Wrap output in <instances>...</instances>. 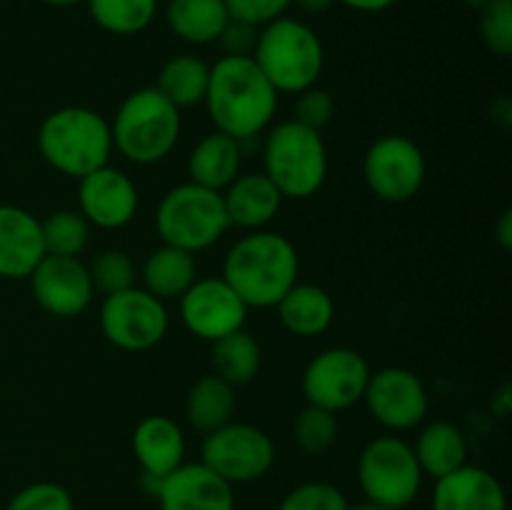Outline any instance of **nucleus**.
Here are the masks:
<instances>
[{
    "mask_svg": "<svg viewBox=\"0 0 512 510\" xmlns=\"http://www.w3.org/2000/svg\"><path fill=\"white\" fill-rule=\"evenodd\" d=\"M98 28L113 35H138L158 13V0H85Z\"/></svg>",
    "mask_w": 512,
    "mask_h": 510,
    "instance_id": "obj_30",
    "label": "nucleus"
},
{
    "mask_svg": "<svg viewBox=\"0 0 512 510\" xmlns=\"http://www.w3.org/2000/svg\"><path fill=\"white\" fill-rule=\"evenodd\" d=\"M275 308L283 328L298 338H318L333 325L335 318V303L330 293L313 283H295Z\"/></svg>",
    "mask_w": 512,
    "mask_h": 510,
    "instance_id": "obj_23",
    "label": "nucleus"
},
{
    "mask_svg": "<svg viewBox=\"0 0 512 510\" xmlns=\"http://www.w3.org/2000/svg\"><path fill=\"white\" fill-rule=\"evenodd\" d=\"M300 258L295 245L273 230H253L228 250L220 278L248 308H275L298 283Z\"/></svg>",
    "mask_w": 512,
    "mask_h": 510,
    "instance_id": "obj_2",
    "label": "nucleus"
},
{
    "mask_svg": "<svg viewBox=\"0 0 512 510\" xmlns=\"http://www.w3.org/2000/svg\"><path fill=\"white\" fill-rule=\"evenodd\" d=\"M230 228L223 195L198 183H180L163 195L155 210V230L163 245L200 253L218 243Z\"/></svg>",
    "mask_w": 512,
    "mask_h": 510,
    "instance_id": "obj_7",
    "label": "nucleus"
},
{
    "mask_svg": "<svg viewBox=\"0 0 512 510\" xmlns=\"http://www.w3.org/2000/svg\"><path fill=\"white\" fill-rule=\"evenodd\" d=\"M165 20L185 43L208 45L218 40L230 15L225 0H168Z\"/></svg>",
    "mask_w": 512,
    "mask_h": 510,
    "instance_id": "obj_26",
    "label": "nucleus"
},
{
    "mask_svg": "<svg viewBox=\"0 0 512 510\" xmlns=\"http://www.w3.org/2000/svg\"><path fill=\"white\" fill-rule=\"evenodd\" d=\"M463 3H465V8H470V10H478V13H480V10H483L485 5L490 3V0H463Z\"/></svg>",
    "mask_w": 512,
    "mask_h": 510,
    "instance_id": "obj_46",
    "label": "nucleus"
},
{
    "mask_svg": "<svg viewBox=\"0 0 512 510\" xmlns=\"http://www.w3.org/2000/svg\"><path fill=\"white\" fill-rule=\"evenodd\" d=\"M263 173L283 198H313L328 178V145L320 130L285 120L265 130Z\"/></svg>",
    "mask_w": 512,
    "mask_h": 510,
    "instance_id": "obj_5",
    "label": "nucleus"
},
{
    "mask_svg": "<svg viewBox=\"0 0 512 510\" xmlns=\"http://www.w3.org/2000/svg\"><path fill=\"white\" fill-rule=\"evenodd\" d=\"M235 413V385L225 383L218 375H203L195 380L185 398L188 423L203 435L223 428L233 420Z\"/></svg>",
    "mask_w": 512,
    "mask_h": 510,
    "instance_id": "obj_27",
    "label": "nucleus"
},
{
    "mask_svg": "<svg viewBox=\"0 0 512 510\" xmlns=\"http://www.w3.org/2000/svg\"><path fill=\"white\" fill-rule=\"evenodd\" d=\"M200 463L230 485L253 483L273 468L275 445L258 425L230 420L228 425L205 435Z\"/></svg>",
    "mask_w": 512,
    "mask_h": 510,
    "instance_id": "obj_9",
    "label": "nucleus"
},
{
    "mask_svg": "<svg viewBox=\"0 0 512 510\" xmlns=\"http://www.w3.org/2000/svg\"><path fill=\"white\" fill-rule=\"evenodd\" d=\"M133 453L145 475L165 478L185 463V435L168 415H148L133 430Z\"/></svg>",
    "mask_w": 512,
    "mask_h": 510,
    "instance_id": "obj_20",
    "label": "nucleus"
},
{
    "mask_svg": "<svg viewBox=\"0 0 512 510\" xmlns=\"http://www.w3.org/2000/svg\"><path fill=\"white\" fill-rule=\"evenodd\" d=\"M38 150L50 168L80 180L108 165L113 155V133L98 110L65 105L45 115L40 123Z\"/></svg>",
    "mask_w": 512,
    "mask_h": 510,
    "instance_id": "obj_3",
    "label": "nucleus"
},
{
    "mask_svg": "<svg viewBox=\"0 0 512 510\" xmlns=\"http://www.w3.org/2000/svg\"><path fill=\"white\" fill-rule=\"evenodd\" d=\"M483 43L500 58L512 55V0H490L480 10Z\"/></svg>",
    "mask_w": 512,
    "mask_h": 510,
    "instance_id": "obj_34",
    "label": "nucleus"
},
{
    "mask_svg": "<svg viewBox=\"0 0 512 510\" xmlns=\"http://www.w3.org/2000/svg\"><path fill=\"white\" fill-rule=\"evenodd\" d=\"M348 510H388V508H383V505L378 503H370V500H363V503L358 505H348Z\"/></svg>",
    "mask_w": 512,
    "mask_h": 510,
    "instance_id": "obj_45",
    "label": "nucleus"
},
{
    "mask_svg": "<svg viewBox=\"0 0 512 510\" xmlns=\"http://www.w3.org/2000/svg\"><path fill=\"white\" fill-rule=\"evenodd\" d=\"M333 115H335V103H333V95H330L328 90L313 85V88L298 93L293 120H298V123L308 125V128L313 130H323L325 125L333 120Z\"/></svg>",
    "mask_w": 512,
    "mask_h": 510,
    "instance_id": "obj_37",
    "label": "nucleus"
},
{
    "mask_svg": "<svg viewBox=\"0 0 512 510\" xmlns=\"http://www.w3.org/2000/svg\"><path fill=\"white\" fill-rule=\"evenodd\" d=\"M290 5H293V0H225L230 18L243 20L255 28H263V25L283 18Z\"/></svg>",
    "mask_w": 512,
    "mask_h": 510,
    "instance_id": "obj_38",
    "label": "nucleus"
},
{
    "mask_svg": "<svg viewBox=\"0 0 512 510\" xmlns=\"http://www.w3.org/2000/svg\"><path fill=\"white\" fill-rule=\"evenodd\" d=\"M345 8L358 10V13H383V10L393 8L398 0H338Z\"/></svg>",
    "mask_w": 512,
    "mask_h": 510,
    "instance_id": "obj_40",
    "label": "nucleus"
},
{
    "mask_svg": "<svg viewBox=\"0 0 512 510\" xmlns=\"http://www.w3.org/2000/svg\"><path fill=\"white\" fill-rule=\"evenodd\" d=\"M220 195L230 225L245 230H260L268 225L285 200L265 173H240Z\"/></svg>",
    "mask_w": 512,
    "mask_h": 510,
    "instance_id": "obj_21",
    "label": "nucleus"
},
{
    "mask_svg": "<svg viewBox=\"0 0 512 510\" xmlns=\"http://www.w3.org/2000/svg\"><path fill=\"white\" fill-rule=\"evenodd\" d=\"M43 230L45 255H63V258H80L90 243V223L78 210H58L40 220Z\"/></svg>",
    "mask_w": 512,
    "mask_h": 510,
    "instance_id": "obj_31",
    "label": "nucleus"
},
{
    "mask_svg": "<svg viewBox=\"0 0 512 510\" xmlns=\"http://www.w3.org/2000/svg\"><path fill=\"white\" fill-rule=\"evenodd\" d=\"M250 58L278 93L298 95L318 83L325 48L308 23L283 15L258 30V43Z\"/></svg>",
    "mask_w": 512,
    "mask_h": 510,
    "instance_id": "obj_4",
    "label": "nucleus"
},
{
    "mask_svg": "<svg viewBox=\"0 0 512 510\" xmlns=\"http://www.w3.org/2000/svg\"><path fill=\"white\" fill-rule=\"evenodd\" d=\"M178 300L185 328L208 343L243 328L250 310L223 278H198Z\"/></svg>",
    "mask_w": 512,
    "mask_h": 510,
    "instance_id": "obj_14",
    "label": "nucleus"
},
{
    "mask_svg": "<svg viewBox=\"0 0 512 510\" xmlns=\"http://www.w3.org/2000/svg\"><path fill=\"white\" fill-rule=\"evenodd\" d=\"M370 373L368 360L358 350L328 348L305 365L303 395L310 405L340 413L363 400Z\"/></svg>",
    "mask_w": 512,
    "mask_h": 510,
    "instance_id": "obj_12",
    "label": "nucleus"
},
{
    "mask_svg": "<svg viewBox=\"0 0 512 510\" xmlns=\"http://www.w3.org/2000/svg\"><path fill=\"white\" fill-rule=\"evenodd\" d=\"M295 5H298L300 10H305V13H325V10L333 8L338 0H293Z\"/></svg>",
    "mask_w": 512,
    "mask_h": 510,
    "instance_id": "obj_43",
    "label": "nucleus"
},
{
    "mask_svg": "<svg viewBox=\"0 0 512 510\" xmlns=\"http://www.w3.org/2000/svg\"><path fill=\"white\" fill-rule=\"evenodd\" d=\"M280 93L270 85L253 58L223 55L210 65L205 108L218 133L245 140L258 138L278 113Z\"/></svg>",
    "mask_w": 512,
    "mask_h": 510,
    "instance_id": "obj_1",
    "label": "nucleus"
},
{
    "mask_svg": "<svg viewBox=\"0 0 512 510\" xmlns=\"http://www.w3.org/2000/svg\"><path fill=\"white\" fill-rule=\"evenodd\" d=\"M210 80V65L198 55H175L160 68L155 88L175 105V108H193L205 100Z\"/></svg>",
    "mask_w": 512,
    "mask_h": 510,
    "instance_id": "obj_29",
    "label": "nucleus"
},
{
    "mask_svg": "<svg viewBox=\"0 0 512 510\" xmlns=\"http://www.w3.org/2000/svg\"><path fill=\"white\" fill-rule=\"evenodd\" d=\"M425 155L408 135H383L363 158V180L375 198L408 203L425 183Z\"/></svg>",
    "mask_w": 512,
    "mask_h": 510,
    "instance_id": "obj_11",
    "label": "nucleus"
},
{
    "mask_svg": "<svg viewBox=\"0 0 512 510\" xmlns=\"http://www.w3.org/2000/svg\"><path fill=\"white\" fill-rule=\"evenodd\" d=\"M258 30L260 28H255V25H248L243 23V20L230 18L215 43H220L223 55H240V58H250L255 50V43H258Z\"/></svg>",
    "mask_w": 512,
    "mask_h": 510,
    "instance_id": "obj_39",
    "label": "nucleus"
},
{
    "mask_svg": "<svg viewBox=\"0 0 512 510\" xmlns=\"http://www.w3.org/2000/svg\"><path fill=\"white\" fill-rule=\"evenodd\" d=\"M240 163H243V143L213 130V133L203 135L190 150V183L223 193L240 175Z\"/></svg>",
    "mask_w": 512,
    "mask_h": 510,
    "instance_id": "obj_22",
    "label": "nucleus"
},
{
    "mask_svg": "<svg viewBox=\"0 0 512 510\" xmlns=\"http://www.w3.org/2000/svg\"><path fill=\"white\" fill-rule=\"evenodd\" d=\"M210 345H213L210 348L213 375H218L230 385H245L258 378L260 365H263V350L248 330L240 328L235 333L213 340Z\"/></svg>",
    "mask_w": 512,
    "mask_h": 510,
    "instance_id": "obj_28",
    "label": "nucleus"
},
{
    "mask_svg": "<svg viewBox=\"0 0 512 510\" xmlns=\"http://www.w3.org/2000/svg\"><path fill=\"white\" fill-rule=\"evenodd\" d=\"M168 325L170 318L163 300L138 285L105 295L100 305V330L105 340L128 353L155 348L168 333Z\"/></svg>",
    "mask_w": 512,
    "mask_h": 510,
    "instance_id": "obj_10",
    "label": "nucleus"
},
{
    "mask_svg": "<svg viewBox=\"0 0 512 510\" xmlns=\"http://www.w3.org/2000/svg\"><path fill=\"white\" fill-rule=\"evenodd\" d=\"M138 205L133 178L113 165H103L78 180V213L95 228H125L138 213Z\"/></svg>",
    "mask_w": 512,
    "mask_h": 510,
    "instance_id": "obj_16",
    "label": "nucleus"
},
{
    "mask_svg": "<svg viewBox=\"0 0 512 510\" xmlns=\"http://www.w3.org/2000/svg\"><path fill=\"white\" fill-rule=\"evenodd\" d=\"M45 258L40 220L18 205H0V278H30Z\"/></svg>",
    "mask_w": 512,
    "mask_h": 510,
    "instance_id": "obj_18",
    "label": "nucleus"
},
{
    "mask_svg": "<svg viewBox=\"0 0 512 510\" xmlns=\"http://www.w3.org/2000/svg\"><path fill=\"white\" fill-rule=\"evenodd\" d=\"M160 510H235L233 485L203 463H183L160 480Z\"/></svg>",
    "mask_w": 512,
    "mask_h": 510,
    "instance_id": "obj_17",
    "label": "nucleus"
},
{
    "mask_svg": "<svg viewBox=\"0 0 512 510\" xmlns=\"http://www.w3.org/2000/svg\"><path fill=\"white\" fill-rule=\"evenodd\" d=\"M413 453L423 475L438 480L468 463V440L458 425L448 420H433L418 433Z\"/></svg>",
    "mask_w": 512,
    "mask_h": 510,
    "instance_id": "obj_24",
    "label": "nucleus"
},
{
    "mask_svg": "<svg viewBox=\"0 0 512 510\" xmlns=\"http://www.w3.org/2000/svg\"><path fill=\"white\" fill-rule=\"evenodd\" d=\"M363 400L370 415L395 433L418 428L430 410V395L420 375L398 365L370 373Z\"/></svg>",
    "mask_w": 512,
    "mask_h": 510,
    "instance_id": "obj_13",
    "label": "nucleus"
},
{
    "mask_svg": "<svg viewBox=\"0 0 512 510\" xmlns=\"http://www.w3.org/2000/svg\"><path fill=\"white\" fill-rule=\"evenodd\" d=\"M180 108H175L158 88H140L120 103L110 133L113 148L135 165H155L178 145Z\"/></svg>",
    "mask_w": 512,
    "mask_h": 510,
    "instance_id": "obj_6",
    "label": "nucleus"
},
{
    "mask_svg": "<svg viewBox=\"0 0 512 510\" xmlns=\"http://www.w3.org/2000/svg\"><path fill=\"white\" fill-rule=\"evenodd\" d=\"M423 470L413 445L398 435L370 440L358 458V483L365 500L388 510H403L423 488Z\"/></svg>",
    "mask_w": 512,
    "mask_h": 510,
    "instance_id": "obj_8",
    "label": "nucleus"
},
{
    "mask_svg": "<svg viewBox=\"0 0 512 510\" xmlns=\"http://www.w3.org/2000/svg\"><path fill=\"white\" fill-rule=\"evenodd\" d=\"M143 288L158 300H175L198 280V263L193 253L160 245L143 263Z\"/></svg>",
    "mask_w": 512,
    "mask_h": 510,
    "instance_id": "obj_25",
    "label": "nucleus"
},
{
    "mask_svg": "<svg viewBox=\"0 0 512 510\" xmlns=\"http://www.w3.org/2000/svg\"><path fill=\"white\" fill-rule=\"evenodd\" d=\"M348 498L333 483L313 480L290 490L278 510H348Z\"/></svg>",
    "mask_w": 512,
    "mask_h": 510,
    "instance_id": "obj_35",
    "label": "nucleus"
},
{
    "mask_svg": "<svg viewBox=\"0 0 512 510\" xmlns=\"http://www.w3.org/2000/svg\"><path fill=\"white\" fill-rule=\"evenodd\" d=\"M45 5H53V8H70V5H80L85 0H40Z\"/></svg>",
    "mask_w": 512,
    "mask_h": 510,
    "instance_id": "obj_44",
    "label": "nucleus"
},
{
    "mask_svg": "<svg viewBox=\"0 0 512 510\" xmlns=\"http://www.w3.org/2000/svg\"><path fill=\"white\" fill-rule=\"evenodd\" d=\"M293 435L303 453L323 455L338 440V418H335L333 410L308 403L295 418Z\"/></svg>",
    "mask_w": 512,
    "mask_h": 510,
    "instance_id": "obj_32",
    "label": "nucleus"
},
{
    "mask_svg": "<svg viewBox=\"0 0 512 510\" xmlns=\"http://www.w3.org/2000/svg\"><path fill=\"white\" fill-rule=\"evenodd\" d=\"M433 510H508V498L490 470L465 463L435 480Z\"/></svg>",
    "mask_w": 512,
    "mask_h": 510,
    "instance_id": "obj_19",
    "label": "nucleus"
},
{
    "mask_svg": "<svg viewBox=\"0 0 512 510\" xmlns=\"http://www.w3.org/2000/svg\"><path fill=\"white\" fill-rule=\"evenodd\" d=\"M5 510H75V505L68 488H63L60 483H50V480H40V483L20 488L10 498Z\"/></svg>",
    "mask_w": 512,
    "mask_h": 510,
    "instance_id": "obj_36",
    "label": "nucleus"
},
{
    "mask_svg": "<svg viewBox=\"0 0 512 510\" xmlns=\"http://www.w3.org/2000/svg\"><path fill=\"white\" fill-rule=\"evenodd\" d=\"M30 290L40 308L55 318H75L93 300V280L80 258L45 255L30 273Z\"/></svg>",
    "mask_w": 512,
    "mask_h": 510,
    "instance_id": "obj_15",
    "label": "nucleus"
},
{
    "mask_svg": "<svg viewBox=\"0 0 512 510\" xmlns=\"http://www.w3.org/2000/svg\"><path fill=\"white\" fill-rule=\"evenodd\" d=\"M495 240L503 250H512V210H503L498 225H495Z\"/></svg>",
    "mask_w": 512,
    "mask_h": 510,
    "instance_id": "obj_41",
    "label": "nucleus"
},
{
    "mask_svg": "<svg viewBox=\"0 0 512 510\" xmlns=\"http://www.w3.org/2000/svg\"><path fill=\"white\" fill-rule=\"evenodd\" d=\"M88 273L90 280H93V290L103 295H115L120 290L133 288L135 278H138L135 263L123 250H103V253H98L93 263L88 265Z\"/></svg>",
    "mask_w": 512,
    "mask_h": 510,
    "instance_id": "obj_33",
    "label": "nucleus"
},
{
    "mask_svg": "<svg viewBox=\"0 0 512 510\" xmlns=\"http://www.w3.org/2000/svg\"><path fill=\"white\" fill-rule=\"evenodd\" d=\"M512 390H510V385H503V388L498 390V393L493 395V410L495 413L500 415V418H508V413H510V405H512Z\"/></svg>",
    "mask_w": 512,
    "mask_h": 510,
    "instance_id": "obj_42",
    "label": "nucleus"
}]
</instances>
